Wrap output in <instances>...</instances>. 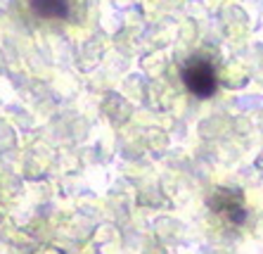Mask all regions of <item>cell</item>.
Segmentation results:
<instances>
[{
  "mask_svg": "<svg viewBox=\"0 0 263 254\" xmlns=\"http://www.w3.org/2000/svg\"><path fill=\"white\" fill-rule=\"evenodd\" d=\"M183 81L195 98L206 100L216 93V71L206 57H195L183 67Z\"/></svg>",
  "mask_w": 263,
  "mask_h": 254,
  "instance_id": "obj_1",
  "label": "cell"
},
{
  "mask_svg": "<svg viewBox=\"0 0 263 254\" xmlns=\"http://www.w3.org/2000/svg\"><path fill=\"white\" fill-rule=\"evenodd\" d=\"M31 10L45 19H67L69 0H31Z\"/></svg>",
  "mask_w": 263,
  "mask_h": 254,
  "instance_id": "obj_2",
  "label": "cell"
}]
</instances>
